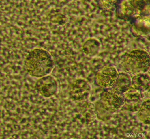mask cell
Returning <instances> with one entry per match:
<instances>
[{"mask_svg":"<svg viewBox=\"0 0 150 139\" xmlns=\"http://www.w3.org/2000/svg\"><path fill=\"white\" fill-rule=\"evenodd\" d=\"M35 88L42 96L45 97H49L57 92V83L55 78L49 75L38 79L35 83Z\"/></svg>","mask_w":150,"mask_h":139,"instance_id":"cell-2","label":"cell"},{"mask_svg":"<svg viewBox=\"0 0 150 139\" xmlns=\"http://www.w3.org/2000/svg\"><path fill=\"white\" fill-rule=\"evenodd\" d=\"M89 88L87 83L84 79H78L74 81L70 86L69 94L73 100L80 101L87 97Z\"/></svg>","mask_w":150,"mask_h":139,"instance_id":"cell-3","label":"cell"},{"mask_svg":"<svg viewBox=\"0 0 150 139\" xmlns=\"http://www.w3.org/2000/svg\"><path fill=\"white\" fill-rule=\"evenodd\" d=\"M117 75V71L115 67L113 66L105 67L98 72L97 76V82L102 86H107L110 79L112 78V76Z\"/></svg>","mask_w":150,"mask_h":139,"instance_id":"cell-4","label":"cell"},{"mask_svg":"<svg viewBox=\"0 0 150 139\" xmlns=\"http://www.w3.org/2000/svg\"><path fill=\"white\" fill-rule=\"evenodd\" d=\"M25 65L30 75L39 78L49 75L54 66L49 53L39 49H34L29 52L25 58Z\"/></svg>","mask_w":150,"mask_h":139,"instance_id":"cell-1","label":"cell"}]
</instances>
